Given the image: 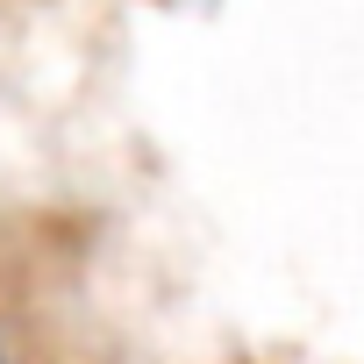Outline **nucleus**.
<instances>
[{
	"label": "nucleus",
	"instance_id": "1",
	"mask_svg": "<svg viewBox=\"0 0 364 364\" xmlns=\"http://www.w3.org/2000/svg\"><path fill=\"white\" fill-rule=\"evenodd\" d=\"M0 364H15V350H8V336H0Z\"/></svg>",
	"mask_w": 364,
	"mask_h": 364
}]
</instances>
